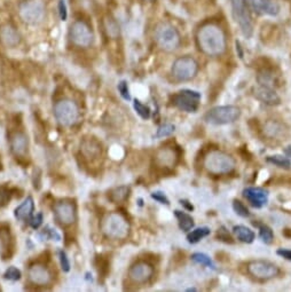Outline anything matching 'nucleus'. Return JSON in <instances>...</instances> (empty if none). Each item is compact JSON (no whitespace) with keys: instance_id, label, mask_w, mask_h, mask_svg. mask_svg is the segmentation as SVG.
<instances>
[{"instance_id":"nucleus-1","label":"nucleus","mask_w":291,"mask_h":292,"mask_svg":"<svg viewBox=\"0 0 291 292\" xmlns=\"http://www.w3.org/2000/svg\"><path fill=\"white\" fill-rule=\"evenodd\" d=\"M196 43L199 51L207 56L224 54L227 47L226 35L220 26L214 23L203 24L196 33Z\"/></svg>"},{"instance_id":"nucleus-3","label":"nucleus","mask_w":291,"mask_h":292,"mask_svg":"<svg viewBox=\"0 0 291 292\" xmlns=\"http://www.w3.org/2000/svg\"><path fill=\"white\" fill-rule=\"evenodd\" d=\"M102 231L105 236L112 240H124L130 233V225L122 214L112 212L102 221Z\"/></svg>"},{"instance_id":"nucleus-16","label":"nucleus","mask_w":291,"mask_h":292,"mask_svg":"<svg viewBox=\"0 0 291 292\" xmlns=\"http://www.w3.org/2000/svg\"><path fill=\"white\" fill-rule=\"evenodd\" d=\"M245 5L257 14L275 16L280 13L279 3L272 0H244Z\"/></svg>"},{"instance_id":"nucleus-41","label":"nucleus","mask_w":291,"mask_h":292,"mask_svg":"<svg viewBox=\"0 0 291 292\" xmlns=\"http://www.w3.org/2000/svg\"><path fill=\"white\" fill-rule=\"evenodd\" d=\"M59 258H60V265H61V268L64 273H68L70 272V261H69V258H68L67 253L61 250V251L59 252Z\"/></svg>"},{"instance_id":"nucleus-9","label":"nucleus","mask_w":291,"mask_h":292,"mask_svg":"<svg viewBox=\"0 0 291 292\" xmlns=\"http://www.w3.org/2000/svg\"><path fill=\"white\" fill-rule=\"evenodd\" d=\"M201 93L193 90H181L171 97L172 104L181 111L196 112L199 107Z\"/></svg>"},{"instance_id":"nucleus-21","label":"nucleus","mask_w":291,"mask_h":292,"mask_svg":"<svg viewBox=\"0 0 291 292\" xmlns=\"http://www.w3.org/2000/svg\"><path fill=\"white\" fill-rule=\"evenodd\" d=\"M177 159L178 155L176 154L175 149H170V148H162L157 151L156 156H155L156 164L162 169H169L171 166H175Z\"/></svg>"},{"instance_id":"nucleus-39","label":"nucleus","mask_w":291,"mask_h":292,"mask_svg":"<svg viewBox=\"0 0 291 292\" xmlns=\"http://www.w3.org/2000/svg\"><path fill=\"white\" fill-rule=\"evenodd\" d=\"M117 89H118V92L120 94V97H122L124 100H126V101L131 100L130 90H128V85H127L126 81L119 82V84H118V86H117Z\"/></svg>"},{"instance_id":"nucleus-40","label":"nucleus","mask_w":291,"mask_h":292,"mask_svg":"<svg viewBox=\"0 0 291 292\" xmlns=\"http://www.w3.org/2000/svg\"><path fill=\"white\" fill-rule=\"evenodd\" d=\"M12 197V192L7 187H0V207L5 206L10 200Z\"/></svg>"},{"instance_id":"nucleus-17","label":"nucleus","mask_w":291,"mask_h":292,"mask_svg":"<svg viewBox=\"0 0 291 292\" xmlns=\"http://www.w3.org/2000/svg\"><path fill=\"white\" fill-rule=\"evenodd\" d=\"M10 151L16 157H24L28 154L29 149V139L24 132L17 131L10 135L9 139Z\"/></svg>"},{"instance_id":"nucleus-43","label":"nucleus","mask_w":291,"mask_h":292,"mask_svg":"<svg viewBox=\"0 0 291 292\" xmlns=\"http://www.w3.org/2000/svg\"><path fill=\"white\" fill-rule=\"evenodd\" d=\"M43 221H44V217H43V213L39 212V213H37L35 217H32L30 219V226L32 227L33 229H38L39 227L43 225Z\"/></svg>"},{"instance_id":"nucleus-29","label":"nucleus","mask_w":291,"mask_h":292,"mask_svg":"<svg viewBox=\"0 0 291 292\" xmlns=\"http://www.w3.org/2000/svg\"><path fill=\"white\" fill-rule=\"evenodd\" d=\"M191 258H192V260L196 264L202 265V266H205V267L211 268V269H215V265L212 261V259H211V258L207 255H205V253H201V252L193 253Z\"/></svg>"},{"instance_id":"nucleus-24","label":"nucleus","mask_w":291,"mask_h":292,"mask_svg":"<svg viewBox=\"0 0 291 292\" xmlns=\"http://www.w3.org/2000/svg\"><path fill=\"white\" fill-rule=\"evenodd\" d=\"M233 233L235 234L237 240L247 244L252 243L256 238V234L253 233V230H251L247 226H242V225L235 226L233 228Z\"/></svg>"},{"instance_id":"nucleus-12","label":"nucleus","mask_w":291,"mask_h":292,"mask_svg":"<svg viewBox=\"0 0 291 292\" xmlns=\"http://www.w3.org/2000/svg\"><path fill=\"white\" fill-rule=\"evenodd\" d=\"M230 1H232L233 16L235 18L236 23L239 24L243 36L250 38L253 33V25L250 15L245 7V2L243 0H230Z\"/></svg>"},{"instance_id":"nucleus-42","label":"nucleus","mask_w":291,"mask_h":292,"mask_svg":"<svg viewBox=\"0 0 291 292\" xmlns=\"http://www.w3.org/2000/svg\"><path fill=\"white\" fill-rule=\"evenodd\" d=\"M150 196H152V198L156 200V202H158V203L165 204V205H170V200L163 192H160V191L154 192V193H152V194H150Z\"/></svg>"},{"instance_id":"nucleus-23","label":"nucleus","mask_w":291,"mask_h":292,"mask_svg":"<svg viewBox=\"0 0 291 292\" xmlns=\"http://www.w3.org/2000/svg\"><path fill=\"white\" fill-rule=\"evenodd\" d=\"M81 150L85 158H99L101 156V146L96 139H86L83 141Z\"/></svg>"},{"instance_id":"nucleus-13","label":"nucleus","mask_w":291,"mask_h":292,"mask_svg":"<svg viewBox=\"0 0 291 292\" xmlns=\"http://www.w3.org/2000/svg\"><path fill=\"white\" fill-rule=\"evenodd\" d=\"M54 215L55 219L61 223L62 226H70L76 221V205L73 200L62 199L54 204Z\"/></svg>"},{"instance_id":"nucleus-35","label":"nucleus","mask_w":291,"mask_h":292,"mask_svg":"<svg viewBox=\"0 0 291 292\" xmlns=\"http://www.w3.org/2000/svg\"><path fill=\"white\" fill-rule=\"evenodd\" d=\"M233 208H234V211H235V213L237 215H240V217H242V218L250 217V212H249L248 207L245 206L244 204L239 199L233 200Z\"/></svg>"},{"instance_id":"nucleus-45","label":"nucleus","mask_w":291,"mask_h":292,"mask_svg":"<svg viewBox=\"0 0 291 292\" xmlns=\"http://www.w3.org/2000/svg\"><path fill=\"white\" fill-rule=\"evenodd\" d=\"M44 234L46 235L48 238H51V240H55V241H61V236H60V234L56 231L55 229H51V228H47L44 229Z\"/></svg>"},{"instance_id":"nucleus-47","label":"nucleus","mask_w":291,"mask_h":292,"mask_svg":"<svg viewBox=\"0 0 291 292\" xmlns=\"http://www.w3.org/2000/svg\"><path fill=\"white\" fill-rule=\"evenodd\" d=\"M220 229H221L222 233H224V235H221V234H219V233H218L219 240H222V241H225V242H230V243H232V242H233V241H232L233 238L230 237V235L228 234V231H226L224 227H221Z\"/></svg>"},{"instance_id":"nucleus-38","label":"nucleus","mask_w":291,"mask_h":292,"mask_svg":"<svg viewBox=\"0 0 291 292\" xmlns=\"http://www.w3.org/2000/svg\"><path fill=\"white\" fill-rule=\"evenodd\" d=\"M105 30H107L108 36H110L111 38H117L119 36V28L115 21L109 20L105 24Z\"/></svg>"},{"instance_id":"nucleus-22","label":"nucleus","mask_w":291,"mask_h":292,"mask_svg":"<svg viewBox=\"0 0 291 292\" xmlns=\"http://www.w3.org/2000/svg\"><path fill=\"white\" fill-rule=\"evenodd\" d=\"M33 210H35V202H33L32 197H26V198L22 202L20 205L14 210V215L17 220L21 221H26L32 218Z\"/></svg>"},{"instance_id":"nucleus-32","label":"nucleus","mask_w":291,"mask_h":292,"mask_svg":"<svg viewBox=\"0 0 291 292\" xmlns=\"http://www.w3.org/2000/svg\"><path fill=\"white\" fill-rule=\"evenodd\" d=\"M133 108L142 119H149L150 116H152V110H150L148 105L143 104L142 102H140L137 98L133 102Z\"/></svg>"},{"instance_id":"nucleus-15","label":"nucleus","mask_w":291,"mask_h":292,"mask_svg":"<svg viewBox=\"0 0 291 292\" xmlns=\"http://www.w3.org/2000/svg\"><path fill=\"white\" fill-rule=\"evenodd\" d=\"M28 278L35 286L45 287L52 282V274L43 264H33L28 269Z\"/></svg>"},{"instance_id":"nucleus-4","label":"nucleus","mask_w":291,"mask_h":292,"mask_svg":"<svg viewBox=\"0 0 291 292\" xmlns=\"http://www.w3.org/2000/svg\"><path fill=\"white\" fill-rule=\"evenodd\" d=\"M157 46L165 52H173L180 46L181 38L175 26L169 23H160L154 32Z\"/></svg>"},{"instance_id":"nucleus-18","label":"nucleus","mask_w":291,"mask_h":292,"mask_svg":"<svg viewBox=\"0 0 291 292\" xmlns=\"http://www.w3.org/2000/svg\"><path fill=\"white\" fill-rule=\"evenodd\" d=\"M243 196L253 207L260 208L268 203V192L260 187H247L243 189Z\"/></svg>"},{"instance_id":"nucleus-49","label":"nucleus","mask_w":291,"mask_h":292,"mask_svg":"<svg viewBox=\"0 0 291 292\" xmlns=\"http://www.w3.org/2000/svg\"><path fill=\"white\" fill-rule=\"evenodd\" d=\"M285 154H286V156H287V157L291 158V145L287 146V147L285 148Z\"/></svg>"},{"instance_id":"nucleus-44","label":"nucleus","mask_w":291,"mask_h":292,"mask_svg":"<svg viewBox=\"0 0 291 292\" xmlns=\"http://www.w3.org/2000/svg\"><path fill=\"white\" fill-rule=\"evenodd\" d=\"M59 14H60V18L62 21H66L68 17V10H67V5L64 0H60L59 1Z\"/></svg>"},{"instance_id":"nucleus-28","label":"nucleus","mask_w":291,"mask_h":292,"mask_svg":"<svg viewBox=\"0 0 291 292\" xmlns=\"http://www.w3.org/2000/svg\"><path fill=\"white\" fill-rule=\"evenodd\" d=\"M266 161L280 169L289 170L291 168L290 159L287 156H283V155H272V156H268L266 158Z\"/></svg>"},{"instance_id":"nucleus-8","label":"nucleus","mask_w":291,"mask_h":292,"mask_svg":"<svg viewBox=\"0 0 291 292\" xmlns=\"http://www.w3.org/2000/svg\"><path fill=\"white\" fill-rule=\"evenodd\" d=\"M22 21L28 24H38L45 17V5L41 0H25L18 6Z\"/></svg>"},{"instance_id":"nucleus-19","label":"nucleus","mask_w":291,"mask_h":292,"mask_svg":"<svg viewBox=\"0 0 291 292\" xmlns=\"http://www.w3.org/2000/svg\"><path fill=\"white\" fill-rule=\"evenodd\" d=\"M252 94L257 100L267 105H279L281 103V98H280L278 93L272 87L264 85L256 86L253 87Z\"/></svg>"},{"instance_id":"nucleus-5","label":"nucleus","mask_w":291,"mask_h":292,"mask_svg":"<svg viewBox=\"0 0 291 292\" xmlns=\"http://www.w3.org/2000/svg\"><path fill=\"white\" fill-rule=\"evenodd\" d=\"M241 117V109L236 105H219L209 110L204 120L211 125H227L236 122Z\"/></svg>"},{"instance_id":"nucleus-50","label":"nucleus","mask_w":291,"mask_h":292,"mask_svg":"<svg viewBox=\"0 0 291 292\" xmlns=\"http://www.w3.org/2000/svg\"><path fill=\"white\" fill-rule=\"evenodd\" d=\"M186 291H188V292H191V291H197V289H196V288H190V289H187Z\"/></svg>"},{"instance_id":"nucleus-36","label":"nucleus","mask_w":291,"mask_h":292,"mask_svg":"<svg viewBox=\"0 0 291 292\" xmlns=\"http://www.w3.org/2000/svg\"><path fill=\"white\" fill-rule=\"evenodd\" d=\"M109 263L107 259H104L103 257H97V269L99 275H101L102 278H105V275L108 274L109 272Z\"/></svg>"},{"instance_id":"nucleus-7","label":"nucleus","mask_w":291,"mask_h":292,"mask_svg":"<svg viewBox=\"0 0 291 292\" xmlns=\"http://www.w3.org/2000/svg\"><path fill=\"white\" fill-rule=\"evenodd\" d=\"M198 73V63L192 56H183L172 64L171 74L178 82H188L196 77Z\"/></svg>"},{"instance_id":"nucleus-37","label":"nucleus","mask_w":291,"mask_h":292,"mask_svg":"<svg viewBox=\"0 0 291 292\" xmlns=\"http://www.w3.org/2000/svg\"><path fill=\"white\" fill-rule=\"evenodd\" d=\"M21 271L20 269H17L16 267H8L6 269L5 274H3V279L5 280H8V281H18L21 279Z\"/></svg>"},{"instance_id":"nucleus-52","label":"nucleus","mask_w":291,"mask_h":292,"mask_svg":"<svg viewBox=\"0 0 291 292\" xmlns=\"http://www.w3.org/2000/svg\"><path fill=\"white\" fill-rule=\"evenodd\" d=\"M148 1H153V0H148Z\"/></svg>"},{"instance_id":"nucleus-46","label":"nucleus","mask_w":291,"mask_h":292,"mask_svg":"<svg viewBox=\"0 0 291 292\" xmlns=\"http://www.w3.org/2000/svg\"><path fill=\"white\" fill-rule=\"evenodd\" d=\"M278 256L285 258L286 260H289L291 261V250H288V249H279L278 251Z\"/></svg>"},{"instance_id":"nucleus-10","label":"nucleus","mask_w":291,"mask_h":292,"mask_svg":"<svg viewBox=\"0 0 291 292\" xmlns=\"http://www.w3.org/2000/svg\"><path fill=\"white\" fill-rule=\"evenodd\" d=\"M69 38L77 47L88 48L93 44L94 33L91 26L84 21H76L70 26Z\"/></svg>"},{"instance_id":"nucleus-48","label":"nucleus","mask_w":291,"mask_h":292,"mask_svg":"<svg viewBox=\"0 0 291 292\" xmlns=\"http://www.w3.org/2000/svg\"><path fill=\"white\" fill-rule=\"evenodd\" d=\"M179 203L184 207H186L188 211H193V210H194V205H193V204L190 202V200H187V199H180Z\"/></svg>"},{"instance_id":"nucleus-2","label":"nucleus","mask_w":291,"mask_h":292,"mask_svg":"<svg viewBox=\"0 0 291 292\" xmlns=\"http://www.w3.org/2000/svg\"><path fill=\"white\" fill-rule=\"evenodd\" d=\"M203 165L213 176H222L233 172L236 162L230 155L221 150H210L203 159Z\"/></svg>"},{"instance_id":"nucleus-27","label":"nucleus","mask_w":291,"mask_h":292,"mask_svg":"<svg viewBox=\"0 0 291 292\" xmlns=\"http://www.w3.org/2000/svg\"><path fill=\"white\" fill-rule=\"evenodd\" d=\"M210 233H211V230H210L209 227H198V228L192 230L191 233L187 235L188 243H191V244L198 243V242L201 241L202 238L209 236Z\"/></svg>"},{"instance_id":"nucleus-51","label":"nucleus","mask_w":291,"mask_h":292,"mask_svg":"<svg viewBox=\"0 0 291 292\" xmlns=\"http://www.w3.org/2000/svg\"><path fill=\"white\" fill-rule=\"evenodd\" d=\"M139 205H140V206H142V199H141V198L139 199Z\"/></svg>"},{"instance_id":"nucleus-31","label":"nucleus","mask_w":291,"mask_h":292,"mask_svg":"<svg viewBox=\"0 0 291 292\" xmlns=\"http://www.w3.org/2000/svg\"><path fill=\"white\" fill-rule=\"evenodd\" d=\"M257 81H258L259 85L272 87L274 85V83H275V77H274L273 73H271V71L263 70V71H260V73L258 74Z\"/></svg>"},{"instance_id":"nucleus-20","label":"nucleus","mask_w":291,"mask_h":292,"mask_svg":"<svg viewBox=\"0 0 291 292\" xmlns=\"http://www.w3.org/2000/svg\"><path fill=\"white\" fill-rule=\"evenodd\" d=\"M0 41L6 47H15L20 44L21 37L18 35L17 30L10 24H5L0 26Z\"/></svg>"},{"instance_id":"nucleus-30","label":"nucleus","mask_w":291,"mask_h":292,"mask_svg":"<svg viewBox=\"0 0 291 292\" xmlns=\"http://www.w3.org/2000/svg\"><path fill=\"white\" fill-rule=\"evenodd\" d=\"M259 227V237L265 244H271L274 240V233L267 225H257Z\"/></svg>"},{"instance_id":"nucleus-11","label":"nucleus","mask_w":291,"mask_h":292,"mask_svg":"<svg viewBox=\"0 0 291 292\" xmlns=\"http://www.w3.org/2000/svg\"><path fill=\"white\" fill-rule=\"evenodd\" d=\"M248 273L257 280L267 281L277 278L280 274V268L277 265L266 260H255L248 264Z\"/></svg>"},{"instance_id":"nucleus-25","label":"nucleus","mask_w":291,"mask_h":292,"mask_svg":"<svg viewBox=\"0 0 291 292\" xmlns=\"http://www.w3.org/2000/svg\"><path fill=\"white\" fill-rule=\"evenodd\" d=\"M175 215H176V218L178 219V222H179L180 229L183 231H190V230H192L193 227L195 226L194 219L192 218V215L186 213V212L176 210Z\"/></svg>"},{"instance_id":"nucleus-33","label":"nucleus","mask_w":291,"mask_h":292,"mask_svg":"<svg viewBox=\"0 0 291 292\" xmlns=\"http://www.w3.org/2000/svg\"><path fill=\"white\" fill-rule=\"evenodd\" d=\"M266 133L271 136V138H279L280 135L283 134V130L282 125L275 122H270L266 125Z\"/></svg>"},{"instance_id":"nucleus-34","label":"nucleus","mask_w":291,"mask_h":292,"mask_svg":"<svg viewBox=\"0 0 291 292\" xmlns=\"http://www.w3.org/2000/svg\"><path fill=\"white\" fill-rule=\"evenodd\" d=\"M175 131H176V126L173 124H170V123L162 124L161 126L157 128L156 134H155V138H157V139L166 138V136L171 135Z\"/></svg>"},{"instance_id":"nucleus-14","label":"nucleus","mask_w":291,"mask_h":292,"mask_svg":"<svg viewBox=\"0 0 291 292\" xmlns=\"http://www.w3.org/2000/svg\"><path fill=\"white\" fill-rule=\"evenodd\" d=\"M154 267L146 261H138L128 269V278L134 283L145 284L153 278Z\"/></svg>"},{"instance_id":"nucleus-26","label":"nucleus","mask_w":291,"mask_h":292,"mask_svg":"<svg viewBox=\"0 0 291 292\" xmlns=\"http://www.w3.org/2000/svg\"><path fill=\"white\" fill-rule=\"evenodd\" d=\"M128 195H130V187L127 186H120V187H117L108 193L109 199L114 203L123 202L127 198Z\"/></svg>"},{"instance_id":"nucleus-6","label":"nucleus","mask_w":291,"mask_h":292,"mask_svg":"<svg viewBox=\"0 0 291 292\" xmlns=\"http://www.w3.org/2000/svg\"><path fill=\"white\" fill-rule=\"evenodd\" d=\"M55 119L62 126H71L77 122L79 117V109L76 102L69 98H63L54 104L53 108Z\"/></svg>"}]
</instances>
